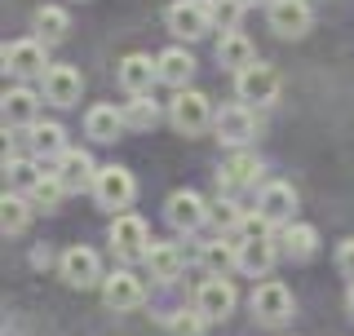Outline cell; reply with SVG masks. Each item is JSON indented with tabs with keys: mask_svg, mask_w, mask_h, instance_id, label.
I'll use <instances>...</instances> for the list:
<instances>
[{
	"mask_svg": "<svg viewBox=\"0 0 354 336\" xmlns=\"http://www.w3.org/2000/svg\"><path fill=\"white\" fill-rule=\"evenodd\" d=\"M266 18H270V31L283 36V40H301L310 31V22H315V14H310L306 0H270Z\"/></svg>",
	"mask_w": 354,
	"mask_h": 336,
	"instance_id": "10",
	"label": "cell"
},
{
	"mask_svg": "<svg viewBox=\"0 0 354 336\" xmlns=\"http://www.w3.org/2000/svg\"><path fill=\"white\" fill-rule=\"evenodd\" d=\"M257 212L270 221V226H288L292 212H297V190L288 182H266L261 195H257Z\"/></svg>",
	"mask_w": 354,
	"mask_h": 336,
	"instance_id": "15",
	"label": "cell"
},
{
	"mask_svg": "<svg viewBox=\"0 0 354 336\" xmlns=\"http://www.w3.org/2000/svg\"><path fill=\"white\" fill-rule=\"evenodd\" d=\"M182 265H186V256L177 243H151V252H147V270L151 279H160V283H173L177 274H182Z\"/></svg>",
	"mask_w": 354,
	"mask_h": 336,
	"instance_id": "23",
	"label": "cell"
},
{
	"mask_svg": "<svg viewBox=\"0 0 354 336\" xmlns=\"http://www.w3.org/2000/svg\"><path fill=\"white\" fill-rule=\"evenodd\" d=\"M5 177H9L14 190H27V195H31V186H36L44 173H40V164L31 160V155H9V160H5Z\"/></svg>",
	"mask_w": 354,
	"mask_h": 336,
	"instance_id": "31",
	"label": "cell"
},
{
	"mask_svg": "<svg viewBox=\"0 0 354 336\" xmlns=\"http://www.w3.org/2000/svg\"><path fill=\"white\" fill-rule=\"evenodd\" d=\"M217 62L230 66V71H243L248 62H257V49H252V40L243 36V31H221V40H217Z\"/></svg>",
	"mask_w": 354,
	"mask_h": 336,
	"instance_id": "22",
	"label": "cell"
},
{
	"mask_svg": "<svg viewBox=\"0 0 354 336\" xmlns=\"http://www.w3.org/2000/svg\"><path fill=\"white\" fill-rule=\"evenodd\" d=\"M195 310L204 315L208 323H221L235 310V288H230V279L226 274H208L204 283H199V292H195Z\"/></svg>",
	"mask_w": 354,
	"mask_h": 336,
	"instance_id": "12",
	"label": "cell"
},
{
	"mask_svg": "<svg viewBox=\"0 0 354 336\" xmlns=\"http://www.w3.org/2000/svg\"><path fill=\"white\" fill-rule=\"evenodd\" d=\"M44 93H31V88H9L5 93V129H22V124H36V111H40Z\"/></svg>",
	"mask_w": 354,
	"mask_h": 336,
	"instance_id": "21",
	"label": "cell"
},
{
	"mask_svg": "<svg viewBox=\"0 0 354 336\" xmlns=\"http://www.w3.org/2000/svg\"><path fill=\"white\" fill-rule=\"evenodd\" d=\"M62 195H66V186H62V177L58 173H44L36 186H31V199H36V208H44V212H53L62 204Z\"/></svg>",
	"mask_w": 354,
	"mask_h": 336,
	"instance_id": "33",
	"label": "cell"
},
{
	"mask_svg": "<svg viewBox=\"0 0 354 336\" xmlns=\"http://www.w3.org/2000/svg\"><path fill=\"white\" fill-rule=\"evenodd\" d=\"M0 58H5V71L18 75V80H31V75H44L49 71V62H44V40H9L5 49H0Z\"/></svg>",
	"mask_w": 354,
	"mask_h": 336,
	"instance_id": "9",
	"label": "cell"
},
{
	"mask_svg": "<svg viewBox=\"0 0 354 336\" xmlns=\"http://www.w3.org/2000/svg\"><path fill=\"white\" fill-rule=\"evenodd\" d=\"M120 111H124V124L138 129V133H147V129L160 124V106H155L151 93H129V102L120 106Z\"/></svg>",
	"mask_w": 354,
	"mask_h": 336,
	"instance_id": "28",
	"label": "cell"
},
{
	"mask_svg": "<svg viewBox=\"0 0 354 336\" xmlns=\"http://www.w3.org/2000/svg\"><path fill=\"white\" fill-rule=\"evenodd\" d=\"M208 9H213V27H221V31H239L243 0H208Z\"/></svg>",
	"mask_w": 354,
	"mask_h": 336,
	"instance_id": "34",
	"label": "cell"
},
{
	"mask_svg": "<svg viewBox=\"0 0 354 336\" xmlns=\"http://www.w3.org/2000/svg\"><path fill=\"white\" fill-rule=\"evenodd\" d=\"M27 147L36 151V155H62L66 151V129L62 124H31V133H27Z\"/></svg>",
	"mask_w": 354,
	"mask_h": 336,
	"instance_id": "30",
	"label": "cell"
},
{
	"mask_svg": "<svg viewBox=\"0 0 354 336\" xmlns=\"http://www.w3.org/2000/svg\"><path fill=\"white\" fill-rule=\"evenodd\" d=\"M243 5H252V0H243Z\"/></svg>",
	"mask_w": 354,
	"mask_h": 336,
	"instance_id": "39",
	"label": "cell"
},
{
	"mask_svg": "<svg viewBox=\"0 0 354 336\" xmlns=\"http://www.w3.org/2000/svg\"><path fill=\"white\" fill-rule=\"evenodd\" d=\"M111 252H115L120 261H147L151 230H147V221H142L138 212H120V217L111 221Z\"/></svg>",
	"mask_w": 354,
	"mask_h": 336,
	"instance_id": "2",
	"label": "cell"
},
{
	"mask_svg": "<svg viewBox=\"0 0 354 336\" xmlns=\"http://www.w3.org/2000/svg\"><path fill=\"white\" fill-rule=\"evenodd\" d=\"M337 270L354 283V239H341L337 243Z\"/></svg>",
	"mask_w": 354,
	"mask_h": 336,
	"instance_id": "36",
	"label": "cell"
},
{
	"mask_svg": "<svg viewBox=\"0 0 354 336\" xmlns=\"http://www.w3.org/2000/svg\"><path fill=\"white\" fill-rule=\"evenodd\" d=\"M58 270H62V283L66 288H93V283H102V261H97V252L84 248V243H75V248L62 252Z\"/></svg>",
	"mask_w": 354,
	"mask_h": 336,
	"instance_id": "11",
	"label": "cell"
},
{
	"mask_svg": "<svg viewBox=\"0 0 354 336\" xmlns=\"http://www.w3.org/2000/svg\"><path fill=\"white\" fill-rule=\"evenodd\" d=\"M155 62H160V80H164V84H173V88H186V84H191L195 58H191L186 49H177V44H173V49H164Z\"/></svg>",
	"mask_w": 354,
	"mask_h": 336,
	"instance_id": "25",
	"label": "cell"
},
{
	"mask_svg": "<svg viewBox=\"0 0 354 336\" xmlns=\"http://www.w3.org/2000/svg\"><path fill=\"white\" fill-rule=\"evenodd\" d=\"M124 111L120 106H111V102H97V106H88V115H84V138H93L97 147H111V142H120V133H124Z\"/></svg>",
	"mask_w": 354,
	"mask_h": 336,
	"instance_id": "16",
	"label": "cell"
},
{
	"mask_svg": "<svg viewBox=\"0 0 354 336\" xmlns=\"http://www.w3.org/2000/svg\"><path fill=\"white\" fill-rule=\"evenodd\" d=\"M31 27H36V36L44 44H58V40H66V31H71V18H66L62 5H40L36 18H31Z\"/></svg>",
	"mask_w": 354,
	"mask_h": 336,
	"instance_id": "27",
	"label": "cell"
},
{
	"mask_svg": "<svg viewBox=\"0 0 354 336\" xmlns=\"http://www.w3.org/2000/svg\"><path fill=\"white\" fill-rule=\"evenodd\" d=\"M102 301H106V310L124 315V310H138L147 301V288H142V279L133 270H115L102 279Z\"/></svg>",
	"mask_w": 354,
	"mask_h": 336,
	"instance_id": "14",
	"label": "cell"
},
{
	"mask_svg": "<svg viewBox=\"0 0 354 336\" xmlns=\"http://www.w3.org/2000/svg\"><path fill=\"white\" fill-rule=\"evenodd\" d=\"M235 88H239V102L270 106L279 97V71L270 62H248L243 71H235Z\"/></svg>",
	"mask_w": 354,
	"mask_h": 336,
	"instance_id": "4",
	"label": "cell"
},
{
	"mask_svg": "<svg viewBox=\"0 0 354 336\" xmlns=\"http://www.w3.org/2000/svg\"><path fill=\"white\" fill-rule=\"evenodd\" d=\"M279 243H283L288 261H310V256L319 252V230L306 226V221H288L283 234H279Z\"/></svg>",
	"mask_w": 354,
	"mask_h": 336,
	"instance_id": "20",
	"label": "cell"
},
{
	"mask_svg": "<svg viewBox=\"0 0 354 336\" xmlns=\"http://www.w3.org/2000/svg\"><path fill=\"white\" fill-rule=\"evenodd\" d=\"M169 120L182 138H199L208 124H213V106L199 88H177V97L169 102Z\"/></svg>",
	"mask_w": 354,
	"mask_h": 336,
	"instance_id": "1",
	"label": "cell"
},
{
	"mask_svg": "<svg viewBox=\"0 0 354 336\" xmlns=\"http://www.w3.org/2000/svg\"><path fill=\"white\" fill-rule=\"evenodd\" d=\"M164 22L177 40H204L213 31V9H208V0H177V5H169Z\"/></svg>",
	"mask_w": 354,
	"mask_h": 336,
	"instance_id": "3",
	"label": "cell"
},
{
	"mask_svg": "<svg viewBox=\"0 0 354 336\" xmlns=\"http://www.w3.org/2000/svg\"><path fill=\"white\" fill-rule=\"evenodd\" d=\"M243 217H248V212H243L235 199H213V204H208V221L217 226V234L239 230V226H243Z\"/></svg>",
	"mask_w": 354,
	"mask_h": 336,
	"instance_id": "32",
	"label": "cell"
},
{
	"mask_svg": "<svg viewBox=\"0 0 354 336\" xmlns=\"http://www.w3.org/2000/svg\"><path fill=\"white\" fill-rule=\"evenodd\" d=\"M164 217H169V226L173 230H199L208 221V199L204 195H195V190H173L169 195V204H164Z\"/></svg>",
	"mask_w": 354,
	"mask_h": 336,
	"instance_id": "13",
	"label": "cell"
},
{
	"mask_svg": "<svg viewBox=\"0 0 354 336\" xmlns=\"http://www.w3.org/2000/svg\"><path fill=\"white\" fill-rule=\"evenodd\" d=\"M40 93H44V102H53V106H75L80 93H84V75L66 62H53L49 71L40 75Z\"/></svg>",
	"mask_w": 354,
	"mask_h": 336,
	"instance_id": "7",
	"label": "cell"
},
{
	"mask_svg": "<svg viewBox=\"0 0 354 336\" xmlns=\"http://www.w3.org/2000/svg\"><path fill=\"white\" fill-rule=\"evenodd\" d=\"M346 310H350V319H354V283H350V297H346Z\"/></svg>",
	"mask_w": 354,
	"mask_h": 336,
	"instance_id": "38",
	"label": "cell"
},
{
	"mask_svg": "<svg viewBox=\"0 0 354 336\" xmlns=\"http://www.w3.org/2000/svg\"><path fill=\"white\" fill-rule=\"evenodd\" d=\"M115 75H120V88H124V93H151V84L160 80V62H155L151 53H129Z\"/></svg>",
	"mask_w": 354,
	"mask_h": 336,
	"instance_id": "17",
	"label": "cell"
},
{
	"mask_svg": "<svg viewBox=\"0 0 354 336\" xmlns=\"http://www.w3.org/2000/svg\"><path fill=\"white\" fill-rule=\"evenodd\" d=\"M49 261H53L49 248H36V252H31V265H49Z\"/></svg>",
	"mask_w": 354,
	"mask_h": 336,
	"instance_id": "37",
	"label": "cell"
},
{
	"mask_svg": "<svg viewBox=\"0 0 354 336\" xmlns=\"http://www.w3.org/2000/svg\"><path fill=\"white\" fill-rule=\"evenodd\" d=\"M133 195H138V182H133V173L129 168H120V164H106V168H97V177H93V199L102 208H129L133 204Z\"/></svg>",
	"mask_w": 354,
	"mask_h": 336,
	"instance_id": "5",
	"label": "cell"
},
{
	"mask_svg": "<svg viewBox=\"0 0 354 336\" xmlns=\"http://www.w3.org/2000/svg\"><path fill=\"white\" fill-rule=\"evenodd\" d=\"M204 315H199V310H191V315H186V310H177V315H169V328H173V336H204Z\"/></svg>",
	"mask_w": 354,
	"mask_h": 336,
	"instance_id": "35",
	"label": "cell"
},
{
	"mask_svg": "<svg viewBox=\"0 0 354 336\" xmlns=\"http://www.w3.org/2000/svg\"><path fill=\"white\" fill-rule=\"evenodd\" d=\"M221 182L226 186H257V177H261V160L252 151H235L226 164H221Z\"/></svg>",
	"mask_w": 354,
	"mask_h": 336,
	"instance_id": "26",
	"label": "cell"
},
{
	"mask_svg": "<svg viewBox=\"0 0 354 336\" xmlns=\"http://www.w3.org/2000/svg\"><path fill=\"white\" fill-rule=\"evenodd\" d=\"M199 261H204L208 274H230L239 270V243H226V234H217L199 248Z\"/></svg>",
	"mask_w": 354,
	"mask_h": 336,
	"instance_id": "24",
	"label": "cell"
},
{
	"mask_svg": "<svg viewBox=\"0 0 354 336\" xmlns=\"http://www.w3.org/2000/svg\"><path fill=\"white\" fill-rule=\"evenodd\" d=\"M274 256H279V248H274L270 234H248L239 243V270L243 274H270Z\"/></svg>",
	"mask_w": 354,
	"mask_h": 336,
	"instance_id": "18",
	"label": "cell"
},
{
	"mask_svg": "<svg viewBox=\"0 0 354 336\" xmlns=\"http://www.w3.org/2000/svg\"><path fill=\"white\" fill-rule=\"evenodd\" d=\"M213 133H217V142H226V147H243V142L257 138V115H252L248 102H230V106H221L213 115Z\"/></svg>",
	"mask_w": 354,
	"mask_h": 336,
	"instance_id": "6",
	"label": "cell"
},
{
	"mask_svg": "<svg viewBox=\"0 0 354 336\" xmlns=\"http://www.w3.org/2000/svg\"><path fill=\"white\" fill-rule=\"evenodd\" d=\"M53 173L62 177V186H66V190H93L97 168H93V160H88V151H62Z\"/></svg>",
	"mask_w": 354,
	"mask_h": 336,
	"instance_id": "19",
	"label": "cell"
},
{
	"mask_svg": "<svg viewBox=\"0 0 354 336\" xmlns=\"http://www.w3.org/2000/svg\"><path fill=\"white\" fill-rule=\"evenodd\" d=\"M252 315H257V323H266V328H283V323L292 319V292H288L279 279L261 283L257 292H252Z\"/></svg>",
	"mask_w": 354,
	"mask_h": 336,
	"instance_id": "8",
	"label": "cell"
},
{
	"mask_svg": "<svg viewBox=\"0 0 354 336\" xmlns=\"http://www.w3.org/2000/svg\"><path fill=\"white\" fill-rule=\"evenodd\" d=\"M31 204H36V199H22V195L0 199V226H5V234H22L31 226Z\"/></svg>",
	"mask_w": 354,
	"mask_h": 336,
	"instance_id": "29",
	"label": "cell"
}]
</instances>
